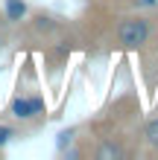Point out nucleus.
Returning a JSON list of instances; mask_svg holds the SVG:
<instances>
[{"mask_svg":"<svg viewBox=\"0 0 158 160\" xmlns=\"http://www.w3.org/2000/svg\"><path fill=\"white\" fill-rule=\"evenodd\" d=\"M141 143H144V154H146V157H158V93H155V105H152V111L144 117Z\"/></svg>","mask_w":158,"mask_h":160,"instance_id":"6","label":"nucleus"},{"mask_svg":"<svg viewBox=\"0 0 158 160\" xmlns=\"http://www.w3.org/2000/svg\"><path fill=\"white\" fill-rule=\"evenodd\" d=\"M144 111L141 99L132 93H123L100 111L97 119H91L85 128H79L68 157H91V160H129L144 154L141 143Z\"/></svg>","mask_w":158,"mask_h":160,"instance_id":"2","label":"nucleus"},{"mask_svg":"<svg viewBox=\"0 0 158 160\" xmlns=\"http://www.w3.org/2000/svg\"><path fill=\"white\" fill-rule=\"evenodd\" d=\"M76 50H79V44H76V38H73V32H68V35H62V38L50 41L47 47H41L35 55H41L47 76L56 79V76H62V73H64V67H68V61H70V55L76 52Z\"/></svg>","mask_w":158,"mask_h":160,"instance_id":"5","label":"nucleus"},{"mask_svg":"<svg viewBox=\"0 0 158 160\" xmlns=\"http://www.w3.org/2000/svg\"><path fill=\"white\" fill-rule=\"evenodd\" d=\"M26 134V131L18 125V122H12V119H0V152L9 146V143H15V140H21Z\"/></svg>","mask_w":158,"mask_h":160,"instance_id":"8","label":"nucleus"},{"mask_svg":"<svg viewBox=\"0 0 158 160\" xmlns=\"http://www.w3.org/2000/svg\"><path fill=\"white\" fill-rule=\"evenodd\" d=\"M3 15H6V21L9 23H21L26 15H30V3L26 0H3Z\"/></svg>","mask_w":158,"mask_h":160,"instance_id":"7","label":"nucleus"},{"mask_svg":"<svg viewBox=\"0 0 158 160\" xmlns=\"http://www.w3.org/2000/svg\"><path fill=\"white\" fill-rule=\"evenodd\" d=\"M85 3H100V6H111V9H146V6H141V0H85Z\"/></svg>","mask_w":158,"mask_h":160,"instance_id":"9","label":"nucleus"},{"mask_svg":"<svg viewBox=\"0 0 158 160\" xmlns=\"http://www.w3.org/2000/svg\"><path fill=\"white\" fill-rule=\"evenodd\" d=\"M79 50L91 55H141L158 50V6L152 9H111L88 3L70 21Z\"/></svg>","mask_w":158,"mask_h":160,"instance_id":"1","label":"nucleus"},{"mask_svg":"<svg viewBox=\"0 0 158 160\" xmlns=\"http://www.w3.org/2000/svg\"><path fill=\"white\" fill-rule=\"evenodd\" d=\"M9 38H12V23L6 21V15H3V6H0V47H3Z\"/></svg>","mask_w":158,"mask_h":160,"instance_id":"10","label":"nucleus"},{"mask_svg":"<svg viewBox=\"0 0 158 160\" xmlns=\"http://www.w3.org/2000/svg\"><path fill=\"white\" fill-rule=\"evenodd\" d=\"M12 32L24 44V52H38L50 41L70 32V18L53 12V9H30V15L21 23H15Z\"/></svg>","mask_w":158,"mask_h":160,"instance_id":"4","label":"nucleus"},{"mask_svg":"<svg viewBox=\"0 0 158 160\" xmlns=\"http://www.w3.org/2000/svg\"><path fill=\"white\" fill-rule=\"evenodd\" d=\"M6 119L18 122L24 131H35L47 122V99L41 90V76L35 67V52H26L15 79V90L6 105Z\"/></svg>","mask_w":158,"mask_h":160,"instance_id":"3","label":"nucleus"}]
</instances>
